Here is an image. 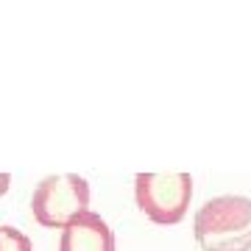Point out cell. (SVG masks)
<instances>
[{
    "label": "cell",
    "instance_id": "cell-1",
    "mask_svg": "<svg viewBox=\"0 0 251 251\" xmlns=\"http://www.w3.org/2000/svg\"><path fill=\"white\" fill-rule=\"evenodd\" d=\"M193 234L201 251H251V198H209L193 218Z\"/></svg>",
    "mask_w": 251,
    "mask_h": 251
},
{
    "label": "cell",
    "instance_id": "cell-2",
    "mask_svg": "<svg viewBox=\"0 0 251 251\" xmlns=\"http://www.w3.org/2000/svg\"><path fill=\"white\" fill-rule=\"evenodd\" d=\"M193 198L190 173H137L134 201L148 221L159 226H176L184 221Z\"/></svg>",
    "mask_w": 251,
    "mask_h": 251
},
{
    "label": "cell",
    "instance_id": "cell-3",
    "mask_svg": "<svg viewBox=\"0 0 251 251\" xmlns=\"http://www.w3.org/2000/svg\"><path fill=\"white\" fill-rule=\"evenodd\" d=\"M90 209V184L78 173L48 176L34 187L31 212L45 229H64L75 215Z\"/></svg>",
    "mask_w": 251,
    "mask_h": 251
},
{
    "label": "cell",
    "instance_id": "cell-4",
    "mask_svg": "<svg viewBox=\"0 0 251 251\" xmlns=\"http://www.w3.org/2000/svg\"><path fill=\"white\" fill-rule=\"evenodd\" d=\"M59 251H115V232L98 212H81L62 229Z\"/></svg>",
    "mask_w": 251,
    "mask_h": 251
},
{
    "label": "cell",
    "instance_id": "cell-5",
    "mask_svg": "<svg viewBox=\"0 0 251 251\" xmlns=\"http://www.w3.org/2000/svg\"><path fill=\"white\" fill-rule=\"evenodd\" d=\"M0 251H34V246L25 232L0 224Z\"/></svg>",
    "mask_w": 251,
    "mask_h": 251
},
{
    "label": "cell",
    "instance_id": "cell-6",
    "mask_svg": "<svg viewBox=\"0 0 251 251\" xmlns=\"http://www.w3.org/2000/svg\"><path fill=\"white\" fill-rule=\"evenodd\" d=\"M9 187H11V176L9 173H0V196H6Z\"/></svg>",
    "mask_w": 251,
    "mask_h": 251
}]
</instances>
